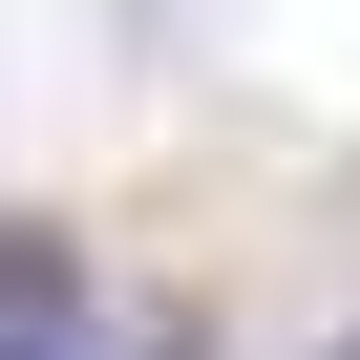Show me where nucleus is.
<instances>
[{"label":"nucleus","mask_w":360,"mask_h":360,"mask_svg":"<svg viewBox=\"0 0 360 360\" xmlns=\"http://www.w3.org/2000/svg\"><path fill=\"white\" fill-rule=\"evenodd\" d=\"M0 360H85V339H64V318H0Z\"/></svg>","instance_id":"nucleus-1"}]
</instances>
